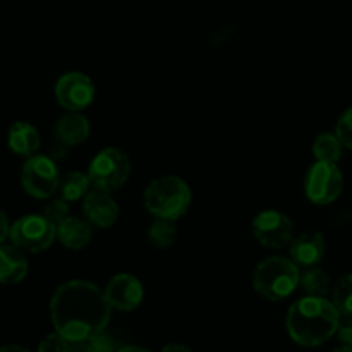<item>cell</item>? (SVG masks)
I'll list each match as a JSON object with an SVG mask.
<instances>
[{"label":"cell","instance_id":"obj_1","mask_svg":"<svg viewBox=\"0 0 352 352\" xmlns=\"http://www.w3.org/2000/svg\"><path fill=\"white\" fill-rule=\"evenodd\" d=\"M112 306L95 284L69 280L54 292L50 316L55 332L69 342L89 340L107 329Z\"/></svg>","mask_w":352,"mask_h":352},{"label":"cell","instance_id":"obj_2","mask_svg":"<svg viewBox=\"0 0 352 352\" xmlns=\"http://www.w3.org/2000/svg\"><path fill=\"white\" fill-rule=\"evenodd\" d=\"M340 313L325 296H306L289 308L285 327L296 344L318 347L337 333Z\"/></svg>","mask_w":352,"mask_h":352},{"label":"cell","instance_id":"obj_3","mask_svg":"<svg viewBox=\"0 0 352 352\" xmlns=\"http://www.w3.org/2000/svg\"><path fill=\"white\" fill-rule=\"evenodd\" d=\"M191 189L188 182L177 175H164L144 189V208L157 219L177 220L191 206Z\"/></svg>","mask_w":352,"mask_h":352},{"label":"cell","instance_id":"obj_4","mask_svg":"<svg viewBox=\"0 0 352 352\" xmlns=\"http://www.w3.org/2000/svg\"><path fill=\"white\" fill-rule=\"evenodd\" d=\"M299 265L291 258L270 256L261 261L253 275V287L268 301L287 299L299 285Z\"/></svg>","mask_w":352,"mask_h":352},{"label":"cell","instance_id":"obj_5","mask_svg":"<svg viewBox=\"0 0 352 352\" xmlns=\"http://www.w3.org/2000/svg\"><path fill=\"white\" fill-rule=\"evenodd\" d=\"M131 174L129 157L119 148H105L91 160L88 177L95 189L113 192L122 188Z\"/></svg>","mask_w":352,"mask_h":352},{"label":"cell","instance_id":"obj_6","mask_svg":"<svg viewBox=\"0 0 352 352\" xmlns=\"http://www.w3.org/2000/svg\"><path fill=\"white\" fill-rule=\"evenodd\" d=\"M10 243L23 251L40 253L48 250L57 237V226L45 215H24L10 226Z\"/></svg>","mask_w":352,"mask_h":352},{"label":"cell","instance_id":"obj_7","mask_svg":"<svg viewBox=\"0 0 352 352\" xmlns=\"http://www.w3.org/2000/svg\"><path fill=\"white\" fill-rule=\"evenodd\" d=\"M21 184H23L24 191L33 198H50L60 186L57 165L52 158L45 157V155H33L23 165Z\"/></svg>","mask_w":352,"mask_h":352},{"label":"cell","instance_id":"obj_8","mask_svg":"<svg viewBox=\"0 0 352 352\" xmlns=\"http://www.w3.org/2000/svg\"><path fill=\"white\" fill-rule=\"evenodd\" d=\"M344 188V177L337 164L316 162L305 179L306 196L315 205H329L336 201Z\"/></svg>","mask_w":352,"mask_h":352},{"label":"cell","instance_id":"obj_9","mask_svg":"<svg viewBox=\"0 0 352 352\" xmlns=\"http://www.w3.org/2000/svg\"><path fill=\"white\" fill-rule=\"evenodd\" d=\"M251 227L258 243L268 250H282L292 243L294 223L285 213L277 210L260 212L254 217Z\"/></svg>","mask_w":352,"mask_h":352},{"label":"cell","instance_id":"obj_10","mask_svg":"<svg viewBox=\"0 0 352 352\" xmlns=\"http://www.w3.org/2000/svg\"><path fill=\"white\" fill-rule=\"evenodd\" d=\"M55 98L67 112H82L95 100V85L82 72H69L55 85Z\"/></svg>","mask_w":352,"mask_h":352},{"label":"cell","instance_id":"obj_11","mask_svg":"<svg viewBox=\"0 0 352 352\" xmlns=\"http://www.w3.org/2000/svg\"><path fill=\"white\" fill-rule=\"evenodd\" d=\"M105 298L112 309L119 311H133L143 301V285L134 275L119 274L112 277L105 287Z\"/></svg>","mask_w":352,"mask_h":352},{"label":"cell","instance_id":"obj_12","mask_svg":"<svg viewBox=\"0 0 352 352\" xmlns=\"http://www.w3.org/2000/svg\"><path fill=\"white\" fill-rule=\"evenodd\" d=\"M82 212H85L86 220L91 226L100 227V229L112 227L117 222V219H119V206H117L112 195L95 188L85 196Z\"/></svg>","mask_w":352,"mask_h":352},{"label":"cell","instance_id":"obj_13","mask_svg":"<svg viewBox=\"0 0 352 352\" xmlns=\"http://www.w3.org/2000/svg\"><path fill=\"white\" fill-rule=\"evenodd\" d=\"M325 256V237L322 232H305L291 243V260L301 267H316Z\"/></svg>","mask_w":352,"mask_h":352},{"label":"cell","instance_id":"obj_14","mask_svg":"<svg viewBox=\"0 0 352 352\" xmlns=\"http://www.w3.org/2000/svg\"><path fill=\"white\" fill-rule=\"evenodd\" d=\"M54 134L62 146H76L89 136V122L81 112H69L57 120Z\"/></svg>","mask_w":352,"mask_h":352},{"label":"cell","instance_id":"obj_15","mask_svg":"<svg viewBox=\"0 0 352 352\" xmlns=\"http://www.w3.org/2000/svg\"><path fill=\"white\" fill-rule=\"evenodd\" d=\"M93 237V226L88 220L78 217H67L57 226V239L67 250H82L89 244Z\"/></svg>","mask_w":352,"mask_h":352},{"label":"cell","instance_id":"obj_16","mask_svg":"<svg viewBox=\"0 0 352 352\" xmlns=\"http://www.w3.org/2000/svg\"><path fill=\"white\" fill-rule=\"evenodd\" d=\"M28 274V260L14 244L0 246V284H17Z\"/></svg>","mask_w":352,"mask_h":352},{"label":"cell","instance_id":"obj_17","mask_svg":"<svg viewBox=\"0 0 352 352\" xmlns=\"http://www.w3.org/2000/svg\"><path fill=\"white\" fill-rule=\"evenodd\" d=\"M7 141H9L10 150L21 157H33L40 150L41 143L36 127L31 126L30 122H23V120L10 126Z\"/></svg>","mask_w":352,"mask_h":352},{"label":"cell","instance_id":"obj_18","mask_svg":"<svg viewBox=\"0 0 352 352\" xmlns=\"http://www.w3.org/2000/svg\"><path fill=\"white\" fill-rule=\"evenodd\" d=\"M89 188H93V186L88 174L76 170L69 172V174L64 175V179H60V198H64L69 203L79 201V199L88 195Z\"/></svg>","mask_w":352,"mask_h":352},{"label":"cell","instance_id":"obj_19","mask_svg":"<svg viewBox=\"0 0 352 352\" xmlns=\"http://www.w3.org/2000/svg\"><path fill=\"white\" fill-rule=\"evenodd\" d=\"M344 144L337 138V134L323 133L313 143V155L318 162H329V164H337L342 157Z\"/></svg>","mask_w":352,"mask_h":352},{"label":"cell","instance_id":"obj_20","mask_svg":"<svg viewBox=\"0 0 352 352\" xmlns=\"http://www.w3.org/2000/svg\"><path fill=\"white\" fill-rule=\"evenodd\" d=\"M299 285L308 296H325L330 291V277L318 267H305Z\"/></svg>","mask_w":352,"mask_h":352},{"label":"cell","instance_id":"obj_21","mask_svg":"<svg viewBox=\"0 0 352 352\" xmlns=\"http://www.w3.org/2000/svg\"><path fill=\"white\" fill-rule=\"evenodd\" d=\"M175 236H177V223H175V220L155 219V222L148 227V239L158 250L170 248L174 244Z\"/></svg>","mask_w":352,"mask_h":352},{"label":"cell","instance_id":"obj_22","mask_svg":"<svg viewBox=\"0 0 352 352\" xmlns=\"http://www.w3.org/2000/svg\"><path fill=\"white\" fill-rule=\"evenodd\" d=\"M332 302L340 315H352V274L340 277L333 285Z\"/></svg>","mask_w":352,"mask_h":352},{"label":"cell","instance_id":"obj_23","mask_svg":"<svg viewBox=\"0 0 352 352\" xmlns=\"http://www.w3.org/2000/svg\"><path fill=\"white\" fill-rule=\"evenodd\" d=\"M336 134L340 140V143L344 144V148H349V150H352V107H349V109L339 117V120H337Z\"/></svg>","mask_w":352,"mask_h":352},{"label":"cell","instance_id":"obj_24","mask_svg":"<svg viewBox=\"0 0 352 352\" xmlns=\"http://www.w3.org/2000/svg\"><path fill=\"white\" fill-rule=\"evenodd\" d=\"M69 201H65L64 198H57V199H52L47 206H45V212L43 215L50 220L52 223L58 226L60 222H64L65 219L69 217Z\"/></svg>","mask_w":352,"mask_h":352},{"label":"cell","instance_id":"obj_25","mask_svg":"<svg viewBox=\"0 0 352 352\" xmlns=\"http://www.w3.org/2000/svg\"><path fill=\"white\" fill-rule=\"evenodd\" d=\"M69 349H71V342L57 332L45 337L38 346V352H69Z\"/></svg>","mask_w":352,"mask_h":352},{"label":"cell","instance_id":"obj_26","mask_svg":"<svg viewBox=\"0 0 352 352\" xmlns=\"http://www.w3.org/2000/svg\"><path fill=\"white\" fill-rule=\"evenodd\" d=\"M89 340H91L93 346H95L100 352H117L120 347H122L119 342H117L116 337H113L112 333H107L105 330H103V332H100L98 336H95L93 339H89Z\"/></svg>","mask_w":352,"mask_h":352},{"label":"cell","instance_id":"obj_27","mask_svg":"<svg viewBox=\"0 0 352 352\" xmlns=\"http://www.w3.org/2000/svg\"><path fill=\"white\" fill-rule=\"evenodd\" d=\"M337 337L344 346L352 347V315H340L339 327H337Z\"/></svg>","mask_w":352,"mask_h":352},{"label":"cell","instance_id":"obj_28","mask_svg":"<svg viewBox=\"0 0 352 352\" xmlns=\"http://www.w3.org/2000/svg\"><path fill=\"white\" fill-rule=\"evenodd\" d=\"M9 234H10L9 220H7V215L3 213V210L0 208V246H2L3 241L9 237Z\"/></svg>","mask_w":352,"mask_h":352},{"label":"cell","instance_id":"obj_29","mask_svg":"<svg viewBox=\"0 0 352 352\" xmlns=\"http://www.w3.org/2000/svg\"><path fill=\"white\" fill-rule=\"evenodd\" d=\"M69 352H100L91 344V340H82V342H71Z\"/></svg>","mask_w":352,"mask_h":352},{"label":"cell","instance_id":"obj_30","mask_svg":"<svg viewBox=\"0 0 352 352\" xmlns=\"http://www.w3.org/2000/svg\"><path fill=\"white\" fill-rule=\"evenodd\" d=\"M162 352H191L188 349L186 346H181V344H168V346H165Z\"/></svg>","mask_w":352,"mask_h":352},{"label":"cell","instance_id":"obj_31","mask_svg":"<svg viewBox=\"0 0 352 352\" xmlns=\"http://www.w3.org/2000/svg\"><path fill=\"white\" fill-rule=\"evenodd\" d=\"M117 352H150V351H146L144 347H138V346H122Z\"/></svg>","mask_w":352,"mask_h":352},{"label":"cell","instance_id":"obj_32","mask_svg":"<svg viewBox=\"0 0 352 352\" xmlns=\"http://www.w3.org/2000/svg\"><path fill=\"white\" fill-rule=\"evenodd\" d=\"M0 352H30L26 347H21V346H6V347H0Z\"/></svg>","mask_w":352,"mask_h":352},{"label":"cell","instance_id":"obj_33","mask_svg":"<svg viewBox=\"0 0 352 352\" xmlns=\"http://www.w3.org/2000/svg\"><path fill=\"white\" fill-rule=\"evenodd\" d=\"M332 352H352V347L351 346H344V347H339V349H336Z\"/></svg>","mask_w":352,"mask_h":352}]
</instances>
